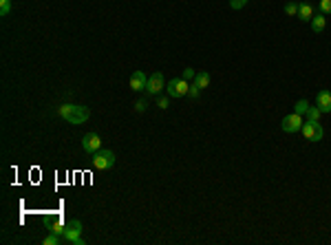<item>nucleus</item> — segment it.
Returning <instances> with one entry per match:
<instances>
[{"instance_id": "obj_1", "label": "nucleus", "mask_w": 331, "mask_h": 245, "mask_svg": "<svg viewBox=\"0 0 331 245\" xmlns=\"http://www.w3.org/2000/svg\"><path fill=\"white\" fill-rule=\"evenodd\" d=\"M60 117H64L69 124H84L90 117V111L86 106H80V104H62L60 106Z\"/></svg>"}, {"instance_id": "obj_2", "label": "nucleus", "mask_w": 331, "mask_h": 245, "mask_svg": "<svg viewBox=\"0 0 331 245\" xmlns=\"http://www.w3.org/2000/svg\"><path fill=\"white\" fill-rule=\"evenodd\" d=\"M82 232H84L82 223H80L78 219H73V221L66 223V230H64V234H62V241L69 243V245H84Z\"/></svg>"}, {"instance_id": "obj_7", "label": "nucleus", "mask_w": 331, "mask_h": 245, "mask_svg": "<svg viewBox=\"0 0 331 245\" xmlns=\"http://www.w3.org/2000/svg\"><path fill=\"white\" fill-rule=\"evenodd\" d=\"M161 91H166V80H164V73L161 71H155V73L148 78V84H146V93L148 95H159Z\"/></svg>"}, {"instance_id": "obj_3", "label": "nucleus", "mask_w": 331, "mask_h": 245, "mask_svg": "<svg viewBox=\"0 0 331 245\" xmlns=\"http://www.w3.org/2000/svg\"><path fill=\"white\" fill-rule=\"evenodd\" d=\"M93 166L95 170H111L115 166V153L108 151V148H99L93 155Z\"/></svg>"}, {"instance_id": "obj_12", "label": "nucleus", "mask_w": 331, "mask_h": 245, "mask_svg": "<svg viewBox=\"0 0 331 245\" xmlns=\"http://www.w3.org/2000/svg\"><path fill=\"white\" fill-rule=\"evenodd\" d=\"M298 20L302 22H311V18H314V7H311L309 2H298Z\"/></svg>"}, {"instance_id": "obj_6", "label": "nucleus", "mask_w": 331, "mask_h": 245, "mask_svg": "<svg viewBox=\"0 0 331 245\" xmlns=\"http://www.w3.org/2000/svg\"><path fill=\"white\" fill-rule=\"evenodd\" d=\"M302 124H305L302 115H298V113H292V115L283 117V122H280V128H283L285 133H301Z\"/></svg>"}, {"instance_id": "obj_4", "label": "nucleus", "mask_w": 331, "mask_h": 245, "mask_svg": "<svg viewBox=\"0 0 331 245\" xmlns=\"http://www.w3.org/2000/svg\"><path fill=\"white\" fill-rule=\"evenodd\" d=\"M188 91H190V84L183 78H172L170 82H166V93L170 97H183V95H188Z\"/></svg>"}, {"instance_id": "obj_9", "label": "nucleus", "mask_w": 331, "mask_h": 245, "mask_svg": "<svg viewBox=\"0 0 331 245\" xmlns=\"http://www.w3.org/2000/svg\"><path fill=\"white\" fill-rule=\"evenodd\" d=\"M130 89L135 91V93H139V91H146V84H148V78L142 73V71H135L133 75H130Z\"/></svg>"}, {"instance_id": "obj_20", "label": "nucleus", "mask_w": 331, "mask_h": 245, "mask_svg": "<svg viewBox=\"0 0 331 245\" xmlns=\"http://www.w3.org/2000/svg\"><path fill=\"white\" fill-rule=\"evenodd\" d=\"M146 108H148V102H146V99H137V102H135V111H137V113H144Z\"/></svg>"}, {"instance_id": "obj_11", "label": "nucleus", "mask_w": 331, "mask_h": 245, "mask_svg": "<svg viewBox=\"0 0 331 245\" xmlns=\"http://www.w3.org/2000/svg\"><path fill=\"white\" fill-rule=\"evenodd\" d=\"M316 106L323 113H331V93L329 91H318V95H316Z\"/></svg>"}, {"instance_id": "obj_14", "label": "nucleus", "mask_w": 331, "mask_h": 245, "mask_svg": "<svg viewBox=\"0 0 331 245\" xmlns=\"http://www.w3.org/2000/svg\"><path fill=\"white\" fill-rule=\"evenodd\" d=\"M210 73H208V71H199V73H197V78H194V84H197L199 86V89H208V86H210Z\"/></svg>"}, {"instance_id": "obj_10", "label": "nucleus", "mask_w": 331, "mask_h": 245, "mask_svg": "<svg viewBox=\"0 0 331 245\" xmlns=\"http://www.w3.org/2000/svg\"><path fill=\"white\" fill-rule=\"evenodd\" d=\"M44 225L49 228V232H56V234H64L66 230V223L62 221V216H51V219H44Z\"/></svg>"}, {"instance_id": "obj_16", "label": "nucleus", "mask_w": 331, "mask_h": 245, "mask_svg": "<svg viewBox=\"0 0 331 245\" xmlns=\"http://www.w3.org/2000/svg\"><path fill=\"white\" fill-rule=\"evenodd\" d=\"M309 106H311V104L307 102V99H298V102H296V111H294V113H298V115H305Z\"/></svg>"}, {"instance_id": "obj_24", "label": "nucleus", "mask_w": 331, "mask_h": 245, "mask_svg": "<svg viewBox=\"0 0 331 245\" xmlns=\"http://www.w3.org/2000/svg\"><path fill=\"white\" fill-rule=\"evenodd\" d=\"M247 4V0H230V7L232 9H243Z\"/></svg>"}, {"instance_id": "obj_19", "label": "nucleus", "mask_w": 331, "mask_h": 245, "mask_svg": "<svg viewBox=\"0 0 331 245\" xmlns=\"http://www.w3.org/2000/svg\"><path fill=\"white\" fill-rule=\"evenodd\" d=\"M320 13H331V0H320Z\"/></svg>"}, {"instance_id": "obj_18", "label": "nucleus", "mask_w": 331, "mask_h": 245, "mask_svg": "<svg viewBox=\"0 0 331 245\" xmlns=\"http://www.w3.org/2000/svg\"><path fill=\"white\" fill-rule=\"evenodd\" d=\"M285 13H287V16H298V2H287V4H285Z\"/></svg>"}, {"instance_id": "obj_23", "label": "nucleus", "mask_w": 331, "mask_h": 245, "mask_svg": "<svg viewBox=\"0 0 331 245\" xmlns=\"http://www.w3.org/2000/svg\"><path fill=\"white\" fill-rule=\"evenodd\" d=\"M188 95H190V97H192V99H197L199 95H201V89H199L197 84H192V86H190V91H188Z\"/></svg>"}, {"instance_id": "obj_17", "label": "nucleus", "mask_w": 331, "mask_h": 245, "mask_svg": "<svg viewBox=\"0 0 331 245\" xmlns=\"http://www.w3.org/2000/svg\"><path fill=\"white\" fill-rule=\"evenodd\" d=\"M11 0H0V16H7L9 11H11Z\"/></svg>"}, {"instance_id": "obj_13", "label": "nucleus", "mask_w": 331, "mask_h": 245, "mask_svg": "<svg viewBox=\"0 0 331 245\" xmlns=\"http://www.w3.org/2000/svg\"><path fill=\"white\" fill-rule=\"evenodd\" d=\"M325 27H327L325 13H314V18H311V29H314V33H323Z\"/></svg>"}, {"instance_id": "obj_21", "label": "nucleus", "mask_w": 331, "mask_h": 245, "mask_svg": "<svg viewBox=\"0 0 331 245\" xmlns=\"http://www.w3.org/2000/svg\"><path fill=\"white\" fill-rule=\"evenodd\" d=\"M181 78H183V80H194V78H197V71L188 66V69H183V75H181Z\"/></svg>"}, {"instance_id": "obj_22", "label": "nucleus", "mask_w": 331, "mask_h": 245, "mask_svg": "<svg viewBox=\"0 0 331 245\" xmlns=\"http://www.w3.org/2000/svg\"><path fill=\"white\" fill-rule=\"evenodd\" d=\"M168 104H170V95H166V97H159V99H157V106H159L161 111H166Z\"/></svg>"}, {"instance_id": "obj_15", "label": "nucleus", "mask_w": 331, "mask_h": 245, "mask_svg": "<svg viewBox=\"0 0 331 245\" xmlns=\"http://www.w3.org/2000/svg\"><path fill=\"white\" fill-rule=\"evenodd\" d=\"M305 115H307V120H309V122H318L320 117L325 115V113L320 111L318 106H309V108H307V113H305Z\"/></svg>"}, {"instance_id": "obj_8", "label": "nucleus", "mask_w": 331, "mask_h": 245, "mask_svg": "<svg viewBox=\"0 0 331 245\" xmlns=\"http://www.w3.org/2000/svg\"><path fill=\"white\" fill-rule=\"evenodd\" d=\"M82 148L84 153H89V155H95V153L102 148V139H99L97 133H86L82 137Z\"/></svg>"}, {"instance_id": "obj_5", "label": "nucleus", "mask_w": 331, "mask_h": 245, "mask_svg": "<svg viewBox=\"0 0 331 245\" xmlns=\"http://www.w3.org/2000/svg\"><path fill=\"white\" fill-rule=\"evenodd\" d=\"M301 133H302V137H305L307 142H320V139H323V135H325L323 133V126H320L318 122H309V120H305Z\"/></svg>"}]
</instances>
